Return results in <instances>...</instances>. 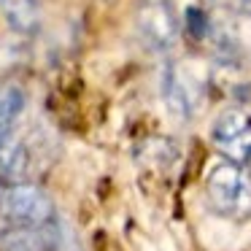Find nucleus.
<instances>
[{
  "label": "nucleus",
  "instance_id": "obj_1",
  "mask_svg": "<svg viewBox=\"0 0 251 251\" xmlns=\"http://www.w3.org/2000/svg\"><path fill=\"white\" fill-rule=\"evenodd\" d=\"M205 200L213 213L229 222L251 219V173L246 165L219 162L205 176Z\"/></svg>",
  "mask_w": 251,
  "mask_h": 251
},
{
  "label": "nucleus",
  "instance_id": "obj_9",
  "mask_svg": "<svg viewBox=\"0 0 251 251\" xmlns=\"http://www.w3.org/2000/svg\"><path fill=\"white\" fill-rule=\"evenodd\" d=\"M25 105H27V95L19 84H0V132L14 130V122L22 116Z\"/></svg>",
  "mask_w": 251,
  "mask_h": 251
},
{
  "label": "nucleus",
  "instance_id": "obj_7",
  "mask_svg": "<svg viewBox=\"0 0 251 251\" xmlns=\"http://www.w3.org/2000/svg\"><path fill=\"white\" fill-rule=\"evenodd\" d=\"M3 251H57L54 229H30V227H8L0 238Z\"/></svg>",
  "mask_w": 251,
  "mask_h": 251
},
{
  "label": "nucleus",
  "instance_id": "obj_10",
  "mask_svg": "<svg viewBox=\"0 0 251 251\" xmlns=\"http://www.w3.org/2000/svg\"><path fill=\"white\" fill-rule=\"evenodd\" d=\"M224 6L232 14H240V17H251V0H222Z\"/></svg>",
  "mask_w": 251,
  "mask_h": 251
},
{
  "label": "nucleus",
  "instance_id": "obj_11",
  "mask_svg": "<svg viewBox=\"0 0 251 251\" xmlns=\"http://www.w3.org/2000/svg\"><path fill=\"white\" fill-rule=\"evenodd\" d=\"M246 168H249V173H251V159H249V165H246Z\"/></svg>",
  "mask_w": 251,
  "mask_h": 251
},
{
  "label": "nucleus",
  "instance_id": "obj_3",
  "mask_svg": "<svg viewBox=\"0 0 251 251\" xmlns=\"http://www.w3.org/2000/svg\"><path fill=\"white\" fill-rule=\"evenodd\" d=\"M135 27L141 41L154 51H168L178 41V14L173 0H141L135 11Z\"/></svg>",
  "mask_w": 251,
  "mask_h": 251
},
{
  "label": "nucleus",
  "instance_id": "obj_6",
  "mask_svg": "<svg viewBox=\"0 0 251 251\" xmlns=\"http://www.w3.org/2000/svg\"><path fill=\"white\" fill-rule=\"evenodd\" d=\"M30 173V151L27 143L14 130L0 132V178L8 184H19Z\"/></svg>",
  "mask_w": 251,
  "mask_h": 251
},
{
  "label": "nucleus",
  "instance_id": "obj_2",
  "mask_svg": "<svg viewBox=\"0 0 251 251\" xmlns=\"http://www.w3.org/2000/svg\"><path fill=\"white\" fill-rule=\"evenodd\" d=\"M0 213L8 219L11 227H30V229L57 227V211L51 197L41 186L27 184V181L0 186Z\"/></svg>",
  "mask_w": 251,
  "mask_h": 251
},
{
  "label": "nucleus",
  "instance_id": "obj_5",
  "mask_svg": "<svg viewBox=\"0 0 251 251\" xmlns=\"http://www.w3.org/2000/svg\"><path fill=\"white\" fill-rule=\"evenodd\" d=\"M159 92H162V103L176 119L189 122L195 116V105H197V95L192 87L189 76H184L176 62H168L162 68V81H159Z\"/></svg>",
  "mask_w": 251,
  "mask_h": 251
},
{
  "label": "nucleus",
  "instance_id": "obj_4",
  "mask_svg": "<svg viewBox=\"0 0 251 251\" xmlns=\"http://www.w3.org/2000/svg\"><path fill=\"white\" fill-rule=\"evenodd\" d=\"M211 141L227 162L249 165L251 159V116L240 108H227L211 127Z\"/></svg>",
  "mask_w": 251,
  "mask_h": 251
},
{
  "label": "nucleus",
  "instance_id": "obj_8",
  "mask_svg": "<svg viewBox=\"0 0 251 251\" xmlns=\"http://www.w3.org/2000/svg\"><path fill=\"white\" fill-rule=\"evenodd\" d=\"M3 17L17 33L33 35L41 25L38 0H3Z\"/></svg>",
  "mask_w": 251,
  "mask_h": 251
}]
</instances>
